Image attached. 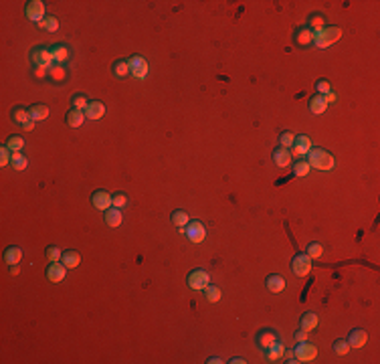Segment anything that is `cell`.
<instances>
[{
    "instance_id": "22",
    "label": "cell",
    "mask_w": 380,
    "mask_h": 364,
    "mask_svg": "<svg viewBox=\"0 0 380 364\" xmlns=\"http://www.w3.org/2000/svg\"><path fill=\"white\" fill-rule=\"evenodd\" d=\"M320 324V318H318V313H313V312H305L304 316L300 318V328L305 330V332H311V330H316Z\"/></svg>"
},
{
    "instance_id": "43",
    "label": "cell",
    "mask_w": 380,
    "mask_h": 364,
    "mask_svg": "<svg viewBox=\"0 0 380 364\" xmlns=\"http://www.w3.org/2000/svg\"><path fill=\"white\" fill-rule=\"evenodd\" d=\"M316 89H318L320 95H326V93L332 91V83H329L328 79H318L316 81Z\"/></svg>"
},
{
    "instance_id": "48",
    "label": "cell",
    "mask_w": 380,
    "mask_h": 364,
    "mask_svg": "<svg viewBox=\"0 0 380 364\" xmlns=\"http://www.w3.org/2000/svg\"><path fill=\"white\" fill-rule=\"evenodd\" d=\"M324 99H326V104L329 105V104H336V102H338V95H336L334 91H329V93L324 95Z\"/></svg>"
},
{
    "instance_id": "9",
    "label": "cell",
    "mask_w": 380,
    "mask_h": 364,
    "mask_svg": "<svg viewBox=\"0 0 380 364\" xmlns=\"http://www.w3.org/2000/svg\"><path fill=\"white\" fill-rule=\"evenodd\" d=\"M184 233H186V237H188L190 243H203L206 239V229H204V225L201 221H190L186 225Z\"/></svg>"
},
{
    "instance_id": "50",
    "label": "cell",
    "mask_w": 380,
    "mask_h": 364,
    "mask_svg": "<svg viewBox=\"0 0 380 364\" xmlns=\"http://www.w3.org/2000/svg\"><path fill=\"white\" fill-rule=\"evenodd\" d=\"M32 128H35V120H28V122L23 126V130H25V131H30Z\"/></svg>"
},
{
    "instance_id": "21",
    "label": "cell",
    "mask_w": 380,
    "mask_h": 364,
    "mask_svg": "<svg viewBox=\"0 0 380 364\" xmlns=\"http://www.w3.org/2000/svg\"><path fill=\"white\" fill-rule=\"evenodd\" d=\"M265 287L271 291V293H281L285 289V279L277 273H271L267 279H265Z\"/></svg>"
},
{
    "instance_id": "6",
    "label": "cell",
    "mask_w": 380,
    "mask_h": 364,
    "mask_svg": "<svg viewBox=\"0 0 380 364\" xmlns=\"http://www.w3.org/2000/svg\"><path fill=\"white\" fill-rule=\"evenodd\" d=\"M293 352H295L297 362H311V360H316V356H318V348L313 344H309L307 340L305 342H297Z\"/></svg>"
},
{
    "instance_id": "47",
    "label": "cell",
    "mask_w": 380,
    "mask_h": 364,
    "mask_svg": "<svg viewBox=\"0 0 380 364\" xmlns=\"http://www.w3.org/2000/svg\"><path fill=\"white\" fill-rule=\"evenodd\" d=\"M293 340H295V342H305V340H307V332L300 328V330H297V332L293 334Z\"/></svg>"
},
{
    "instance_id": "10",
    "label": "cell",
    "mask_w": 380,
    "mask_h": 364,
    "mask_svg": "<svg viewBox=\"0 0 380 364\" xmlns=\"http://www.w3.org/2000/svg\"><path fill=\"white\" fill-rule=\"evenodd\" d=\"M91 205L97 210H107L113 207V194H109L107 190H95L91 194Z\"/></svg>"
},
{
    "instance_id": "17",
    "label": "cell",
    "mask_w": 380,
    "mask_h": 364,
    "mask_svg": "<svg viewBox=\"0 0 380 364\" xmlns=\"http://www.w3.org/2000/svg\"><path fill=\"white\" fill-rule=\"evenodd\" d=\"M105 113V105L101 102H97V99H91L89 105L85 107V118L87 120H101Z\"/></svg>"
},
{
    "instance_id": "53",
    "label": "cell",
    "mask_w": 380,
    "mask_h": 364,
    "mask_svg": "<svg viewBox=\"0 0 380 364\" xmlns=\"http://www.w3.org/2000/svg\"><path fill=\"white\" fill-rule=\"evenodd\" d=\"M19 273V265H10V275H16Z\"/></svg>"
},
{
    "instance_id": "39",
    "label": "cell",
    "mask_w": 380,
    "mask_h": 364,
    "mask_svg": "<svg viewBox=\"0 0 380 364\" xmlns=\"http://www.w3.org/2000/svg\"><path fill=\"white\" fill-rule=\"evenodd\" d=\"M23 146H25V140H23L21 136H12V138H8V142H6V148H8L10 152H21Z\"/></svg>"
},
{
    "instance_id": "46",
    "label": "cell",
    "mask_w": 380,
    "mask_h": 364,
    "mask_svg": "<svg viewBox=\"0 0 380 364\" xmlns=\"http://www.w3.org/2000/svg\"><path fill=\"white\" fill-rule=\"evenodd\" d=\"M126 205H127V194H124V192L113 194V207H115V208H122V207H126Z\"/></svg>"
},
{
    "instance_id": "24",
    "label": "cell",
    "mask_w": 380,
    "mask_h": 364,
    "mask_svg": "<svg viewBox=\"0 0 380 364\" xmlns=\"http://www.w3.org/2000/svg\"><path fill=\"white\" fill-rule=\"evenodd\" d=\"M265 356H267L269 362H281L283 356H285V346H283L281 342H275L271 348L265 350Z\"/></svg>"
},
{
    "instance_id": "38",
    "label": "cell",
    "mask_w": 380,
    "mask_h": 364,
    "mask_svg": "<svg viewBox=\"0 0 380 364\" xmlns=\"http://www.w3.org/2000/svg\"><path fill=\"white\" fill-rule=\"evenodd\" d=\"M204 295H206V302H210V304H214V302H219L221 300V289L217 287V286H206V289H204Z\"/></svg>"
},
{
    "instance_id": "1",
    "label": "cell",
    "mask_w": 380,
    "mask_h": 364,
    "mask_svg": "<svg viewBox=\"0 0 380 364\" xmlns=\"http://www.w3.org/2000/svg\"><path fill=\"white\" fill-rule=\"evenodd\" d=\"M307 164L309 168H318L322 172H329L332 168H336V158L329 154L324 148H311L307 152Z\"/></svg>"
},
{
    "instance_id": "23",
    "label": "cell",
    "mask_w": 380,
    "mask_h": 364,
    "mask_svg": "<svg viewBox=\"0 0 380 364\" xmlns=\"http://www.w3.org/2000/svg\"><path fill=\"white\" fill-rule=\"evenodd\" d=\"M10 120H12L14 124H19V126H25V124L30 120V113H28V109L23 107V105H14V107L10 109Z\"/></svg>"
},
{
    "instance_id": "7",
    "label": "cell",
    "mask_w": 380,
    "mask_h": 364,
    "mask_svg": "<svg viewBox=\"0 0 380 364\" xmlns=\"http://www.w3.org/2000/svg\"><path fill=\"white\" fill-rule=\"evenodd\" d=\"M275 342H279V336H277L275 330H271V328H263V330H259L257 336H255V344L259 346L263 352H265L267 348H271Z\"/></svg>"
},
{
    "instance_id": "45",
    "label": "cell",
    "mask_w": 380,
    "mask_h": 364,
    "mask_svg": "<svg viewBox=\"0 0 380 364\" xmlns=\"http://www.w3.org/2000/svg\"><path fill=\"white\" fill-rule=\"evenodd\" d=\"M10 160H12V152L8 150L6 146H2V148H0V166H2V168L8 166Z\"/></svg>"
},
{
    "instance_id": "12",
    "label": "cell",
    "mask_w": 380,
    "mask_h": 364,
    "mask_svg": "<svg viewBox=\"0 0 380 364\" xmlns=\"http://www.w3.org/2000/svg\"><path fill=\"white\" fill-rule=\"evenodd\" d=\"M51 53H53L55 63H59V65L69 63V61H71V57H73L71 47H69V45H65V43H57V45H53V47H51Z\"/></svg>"
},
{
    "instance_id": "25",
    "label": "cell",
    "mask_w": 380,
    "mask_h": 364,
    "mask_svg": "<svg viewBox=\"0 0 380 364\" xmlns=\"http://www.w3.org/2000/svg\"><path fill=\"white\" fill-rule=\"evenodd\" d=\"M21 259H23V249H21V247L10 245L8 249L4 251V263H8V265H19Z\"/></svg>"
},
{
    "instance_id": "11",
    "label": "cell",
    "mask_w": 380,
    "mask_h": 364,
    "mask_svg": "<svg viewBox=\"0 0 380 364\" xmlns=\"http://www.w3.org/2000/svg\"><path fill=\"white\" fill-rule=\"evenodd\" d=\"M129 75L136 79H146L148 75V61L140 55L129 57Z\"/></svg>"
},
{
    "instance_id": "16",
    "label": "cell",
    "mask_w": 380,
    "mask_h": 364,
    "mask_svg": "<svg viewBox=\"0 0 380 364\" xmlns=\"http://www.w3.org/2000/svg\"><path fill=\"white\" fill-rule=\"evenodd\" d=\"M273 162L277 164L279 168H287V166H291V152L287 150V148H283V146L275 148V150H273Z\"/></svg>"
},
{
    "instance_id": "37",
    "label": "cell",
    "mask_w": 380,
    "mask_h": 364,
    "mask_svg": "<svg viewBox=\"0 0 380 364\" xmlns=\"http://www.w3.org/2000/svg\"><path fill=\"white\" fill-rule=\"evenodd\" d=\"M39 26L43 30H49V32H55L59 28V21H57V16H45V21L39 23Z\"/></svg>"
},
{
    "instance_id": "30",
    "label": "cell",
    "mask_w": 380,
    "mask_h": 364,
    "mask_svg": "<svg viewBox=\"0 0 380 364\" xmlns=\"http://www.w3.org/2000/svg\"><path fill=\"white\" fill-rule=\"evenodd\" d=\"M28 113H30V120H35V122H43V120H47V118H49V107H47V105L37 104V105H30V107H28Z\"/></svg>"
},
{
    "instance_id": "4",
    "label": "cell",
    "mask_w": 380,
    "mask_h": 364,
    "mask_svg": "<svg viewBox=\"0 0 380 364\" xmlns=\"http://www.w3.org/2000/svg\"><path fill=\"white\" fill-rule=\"evenodd\" d=\"M186 284H188V287L194 289V291H204L206 286H210V275H208L204 269H194V271L188 273Z\"/></svg>"
},
{
    "instance_id": "31",
    "label": "cell",
    "mask_w": 380,
    "mask_h": 364,
    "mask_svg": "<svg viewBox=\"0 0 380 364\" xmlns=\"http://www.w3.org/2000/svg\"><path fill=\"white\" fill-rule=\"evenodd\" d=\"M170 221H172V225H176L178 229H184V227L190 223V217H188L186 210H174V212L170 214Z\"/></svg>"
},
{
    "instance_id": "34",
    "label": "cell",
    "mask_w": 380,
    "mask_h": 364,
    "mask_svg": "<svg viewBox=\"0 0 380 364\" xmlns=\"http://www.w3.org/2000/svg\"><path fill=\"white\" fill-rule=\"evenodd\" d=\"M12 168L14 170H25L28 166V158L23 154V152H12Z\"/></svg>"
},
{
    "instance_id": "52",
    "label": "cell",
    "mask_w": 380,
    "mask_h": 364,
    "mask_svg": "<svg viewBox=\"0 0 380 364\" xmlns=\"http://www.w3.org/2000/svg\"><path fill=\"white\" fill-rule=\"evenodd\" d=\"M206 362H208V364H219V362H223V360H221V358H217V356H212V358H208Z\"/></svg>"
},
{
    "instance_id": "27",
    "label": "cell",
    "mask_w": 380,
    "mask_h": 364,
    "mask_svg": "<svg viewBox=\"0 0 380 364\" xmlns=\"http://www.w3.org/2000/svg\"><path fill=\"white\" fill-rule=\"evenodd\" d=\"M111 71L118 79H126L129 75V59H118L111 65Z\"/></svg>"
},
{
    "instance_id": "3",
    "label": "cell",
    "mask_w": 380,
    "mask_h": 364,
    "mask_svg": "<svg viewBox=\"0 0 380 364\" xmlns=\"http://www.w3.org/2000/svg\"><path fill=\"white\" fill-rule=\"evenodd\" d=\"M30 61L35 67H45V69H51L53 67V53H51V47H35L30 51Z\"/></svg>"
},
{
    "instance_id": "40",
    "label": "cell",
    "mask_w": 380,
    "mask_h": 364,
    "mask_svg": "<svg viewBox=\"0 0 380 364\" xmlns=\"http://www.w3.org/2000/svg\"><path fill=\"white\" fill-rule=\"evenodd\" d=\"M45 257L51 261V263H55V261H61V257H63V253H61V249L59 247H55V245H49L47 247V251H45Z\"/></svg>"
},
{
    "instance_id": "26",
    "label": "cell",
    "mask_w": 380,
    "mask_h": 364,
    "mask_svg": "<svg viewBox=\"0 0 380 364\" xmlns=\"http://www.w3.org/2000/svg\"><path fill=\"white\" fill-rule=\"evenodd\" d=\"M326 109H328V104H326L324 95L316 93V95H313V97L309 99V111H311L313 115H322Z\"/></svg>"
},
{
    "instance_id": "2",
    "label": "cell",
    "mask_w": 380,
    "mask_h": 364,
    "mask_svg": "<svg viewBox=\"0 0 380 364\" xmlns=\"http://www.w3.org/2000/svg\"><path fill=\"white\" fill-rule=\"evenodd\" d=\"M340 37H342V28L340 26H326L320 32H316V37H313V45H316L318 49H328L329 45L338 43Z\"/></svg>"
},
{
    "instance_id": "20",
    "label": "cell",
    "mask_w": 380,
    "mask_h": 364,
    "mask_svg": "<svg viewBox=\"0 0 380 364\" xmlns=\"http://www.w3.org/2000/svg\"><path fill=\"white\" fill-rule=\"evenodd\" d=\"M85 120H87V118H85V111H83V109H75V107H71V109L67 111V115H65V122H67V126H71V128L83 126Z\"/></svg>"
},
{
    "instance_id": "5",
    "label": "cell",
    "mask_w": 380,
    "mask_h": 364,
    "mask_svg": "<svg viewBox=\"0 0 380 364\" xmlns=\"http://www.w3.org/2000/svg\"><path fill=\"white\" fill-rule=\"evenodd\" d=\"M25 16L30 21V23H43L45 21V2L43 0H30V2H26L25 6Z\"/></svg>"
},
{
    "instance_id": "13",
    "label": "cell",
    "mask_w": 380,
    "mask_h": 364,
    "mask_svg": "<svg viewBox=\"0 0 380 364\" xmlns=\"http://www.w3.org/2000/svg\"><path fill=\"white\" fill-rule=\"evenodd\" d=\"M313 37H316V32L309 30L307 26H300L293 32V41H295L297 47H311L313 45Z\"/></svg>"
},
{
    "instance_id": "41",
    "label": "cell",
    "mask_w": 380,
    "mask_h": 364,
    "mask_svg": "<svg viewBox=\"0 0 380 364\" xmlns=\"http://www.w3.org/2000/svg\"><path fill=\"white\" fill-rule=\"evenodd\" d=\"M334 352L336 354H340V356H346L350 352V344H348V340H336L334 342Z\"/></svg>"
},
{
    "instance_id": "49",
    "label": "cell",
    "mask_w": 380,
    "mask_h": 364,
    "mask_svg": "<svg viewBox=\"0 0 380 364\" xmlns=\"http://www.w3.org/2000/svg\"><path fill=\"white\" fill-rule=\"evenodd\" d=\"M285 358H287V362H289V364H295V362H297V358H295V352H293V350H285L283 360H285Z\"/></svg>"
},
{
    "instance_id": "15",
    "label": "cell",
    "mask_w": 380,
    "mask_h": 364,
    "mask_svg": "<svg viewBox=\"0 0 380 364\" xmlns=\"http://www.w3.org/2000/svg\"><path fill=\"white\" fill-rule=\"evenodd\" d=\"M291 150H293V154H295V156H300V158L307 156V152L311 150V140H309L307 136H295Z\"/></svg>"
},
{
    "instance_id": "32",
    "label": "cell",
    "mask_w": 380,
    "mask_h": 364,
    "mask_svg": "<svg viewBox=\"0 0 380 364\" xmlns=\"http://www.w3.org/2000/svg\"><path fill=\"white\" fill-rule=\"evenodd\" d=\"M307 28H309V30H316V32H320L322 28H326V19H324V14H320V12L311 14L309 21H307Z\"/></svg>"
},
{
    "instance_id": "14",
    "label": "cell",
    "mask_w": 380,
    "mask_h": 364,
    "mask_svg": "<svg viewBox=\"0 0 380 364\" xmlns=\"http://www.w3.org/2000/svg\"><path fill=\"white\" fill-rule=\"evenodd\" d=\"M65 277H67V267H65L63 263L55 261V263H51V265L47 267V279H51L53 284H61Z\"/></svg>"
},
{
    "instance_id": "18",
    "label": "cell",
    "mask_w": 380,
    "mask_h": 364,
    "mask_svg": "<svg viewBox=\"0 0 380 364\" xmlns=\"http://www.w3.org/2000/svg\"><path fill=\"white\" fill-rule=\"evenodd\" d=\"M368 342V332L366 330H362V328H356L350 332L348 336V344H350V348H362Z\"/></svg>"
},
{
    "instance_id": "33",
    "label": "cell",
    "mask_w": 380,
    "mask_h": 364,
    "mask_svg": "<svg viewBox=\"0 0 380 364\" xmlns=\"http://www.w3.org/2000/svg\"><path fill=\"white\" fill-rule=\"evenodd\" d=\"M89 102H91V99L85 93H75V95H71V105L75 109H83L85 111V107L89 105Z\"/></svg>"
},
{
    "instance_id": "36",
    "label": "cell",
    "mask_w": 380,
    "mask_h": 364,
    "mask_svg": "<svg viewBox=\"0 0 380 364\" xmlns=\"http://www.w3.org/2000/svg\"><path fill=\"white\" fill-rule=\"evenodd\" d=\"M305 255L311 259H320L324 255V245L322 243H309L307 249H305Z\"/></svg>"
},
{
    "instance_id": "19",
    "label": "cell",
    "mask_w": 380,
    "mask_h": 364,
    "mask_svg": "<svg viewBox=\"0 0 380 364\" xmlns=\"http://www.w3.org/2000/svg\"><path fill=\"white\" fill-rule=\"evenodd\" d=\"M67 77H69V73H67V69H65V65H53L51 69H49V79L53 81L55 85H61V83H65L67 81Z\"/></svg>"
},
{
    "instance_id": "35",
    "label": "cell",
    "mask_w": 380,
    "mask_h": 364,
    "mask_svg": "<svg viewBox=\"0 0 380 364\" xmlns=\"http://www.w3.org/2000/svg\"><path fill=\"white\" fill-rule=\"evenodd\" d=\"M291 168H293V174H295V176H300V178H302V176H307V174H309V170H311V168H309V164H307V160H297Z\"/></svg>"
},
{
    "instance_id": "44",
    "label": "cell",
    "mask_w": 380,
    "mask_h": 364,
    "mask_svg": "<svg viewBox=\"0 0 380 364\" xmlns=\"http://www.w3.org/2000/svg\"><path fill=\"white\" fill-rule=\"evenodd\" d=\"M30 75H32V79H37V81H45V79H49V69H45V67H32L30 69Z\"/></svg>"
},
{
    "instance_id": "28",
    "label": "cell",
    "mask_w": 380,
    "mask_h": 364,
    "mask_svg": "<svg viewBox=\"0 0 380 364\" xmlns=\"http://www.w3.org/2000/svg\"><path fill=\"white\" fill-rule=\"evenodd\" d=\"M122 210L120 208H115V207H111V208H107L105 210V225L107 227H111V229H115V227H120L122 225Z\"/></svg>"
},
{
    "instance_id": "42",
    "label": "cell",
    "mask_w": 380,
    "mask_h": 364,
    "mask_svg": "<svg viewBox=\"0 0 380 364\" xmlns=\"http://www.w3.org/2000/svg\"><path fill=\"white\" fill-rule=\"evenodd\" d=\"M293 140H295V136L291 134V131H281V136H279V146H283V148H289L293 146Z\"/></svg>"
},
{
    "instance_id": "51",
    "label": "cell",
    "mask_w": 380,
    "mask_h": 364,
    "mask_svg": "<svg viewBox=\"0 0 380 364\" xmlns=\"http://www.w3.org/2000/svg\"><path fill=\"white\" fill-rule=\"evenodd\" d=\"M228 362H230V364H245V362H247V360H243V358H241V356H239V358H230V360H228Z\"/></svg>"
},
{
    "instance_id": "8",
    "label": "cell",
    "mask_w": 380,
    "mask_h": 364,
    "mask_svg": "<svg viewBox=\"0 0 380 364\" xmlns=\"http://www.w3.org/2000/svg\"><path fill=\"white\" fill-rule=\"evenodd\" d=\"M291 271L297 277H305L311 271V257H307L305 253H297L291 259Z\"/></svg>"
},
{
    "instance_id": "29",
    "label": "cell",
    "mask_w": 380,
    "mask_h": 364,
    "mask_svg": "<svg viewBox=\"0 0 380 364\" xmlns=\"http://www.w3.org/2000/svg\"><path fill=\"white\" fill-rule=\"evenodd\" d=\"M61 263H63V265L67 267V269H75L79 263H81V255H79L77 251H71V249H69V251H63Z\"/></svg>"
}]
</instances>
